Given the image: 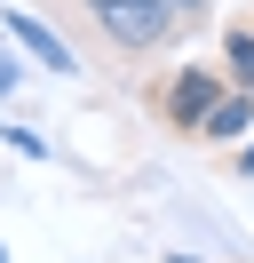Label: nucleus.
I'll list each match as a JSON object with an SVG mask.
<instances>
[{
  "label": "nucleus",
  "mask_w": 254,
  "mask_h": 263,
  "mask_svg": "<svg viewBox=\"0 0 254 263\" xmlns=\"http://www.w3.org/2000/svg\"><path fill=\"white\" fill-rule=\"evenodd\" d=\"M246 128H254V88H222L215 112H206V128H199V144H238Z\"/></svg>",
  "instance_id": "nucleus-4"
},
{
  "label": "nucleus",
  "mask_w": 254,
  "mask_h": 263,
  "mask_svg": "<svg viewBox=\"0 0 254 263\" xmlns=\"http://www.w3.org/2000/svg\"><path fill=\"white\" fill-rule=\"evenodd\" d=\"M175 16H183V24H206V16H215V0H175Z\"/></svg>",
  "instance_id": "nucleus-6"
},
{
  "label": "nucleus",
  "mask_w": 254,
  "mask_h": 263,
  "mask_svg": "<svg viewBox=\"0 0 254 263\" xmlns=\"http://www.w3.org/2000/svg\"><path fill=\"white\" fill-rule=\"evenodd\" d=\"M222 80H230V88H254V8L222 24Z\"/></svg>",
  "instance_id": "nucleus-5"
},
{
  "label": "nucleus",
  "mask_w": 254,
  "mask_h": 263,
  "mask_svg": "<svg viewBox=\"0 0 254 263\" xmlns=\"http://www.w3.org/2000/svg\"><path fill=\"white\" fill-rule=\"evenodd\" d=\"M0 96H16V64H8V56H0Z\"/></svg>",
  "instance_id": "nucleus-7"
},
{
  "label": "nucleus",
  "mask_w": 254,
  "mask_h": 263,
  "mask_svg": "<svg viewBox=\"0 0 254 263\" xmlns=\"http://www.w3.org/2000/svg\"><path fill=\"white\" fill-rule=\"evenodd\" d=\"M238 176H254V136H246V144H238Z\"/></svg>",
  "instance_id": "nucleus-8"
},
{
  "label": "nucleus",
  "mask_w": 254,
  "mask_h": 263,
  "mask_svg": "<svg viewBox=\"0 0 254 263\" xmlns=\"http://www.w3.org/2000/svg\"><path fill=\"white\" fill-rule=\"evenodd\" d=\"M0 32H8L16 48H32V64H40V72H64V80L79 72V48L56 32V24H40L32 8H0Z\"/></svg>",
  "instance_id": "nucleus-3"
},
{
  "label": "nucleus",
  "mask_w": 254,
  "mask_h": 263,
  "mask_svg": "<svg viewBox=\"0 0 254 263\" xmlns=\"http://www.w3.org/2000/svg\"><path fill=\"white\" fill-rule=\"evenodd\" d=\"M0 263H8V247H0Z\"/></svg>",
  "instance_id": "nucleus-9"
},
{
  "label": "nucleus",
  "mask_w": 254,
  "mask_h": 263,
  "mask_svg": "<svg viewBox=\"0 0 254 263\" xmlns=\"http://www.w3.org/2000/svg\"><path fill=\"white\" fill-rule=\"evenodd\" d=\"M56 8H72V16L111 48V64H119V72H135V64H151V56H167L175 32H183L175 0H56Z\"/></svg>",
  "instance_id": "nucleus-1"
},
{
  "label": "nucleus",
  "mask_w": 254,
  "mask_h": 263,
  "mask_svg": "<svg viewBox=\"0 0 254 263\" xmlns=\"http://www.w3.org/2000/svg\"><path fill=\"white\" fill-rule=\"evenodd\" d=\"M222 64H175L167 80L151 88V112H159V128L167 136H183V144H199V128H206V112H215V96H222Z\"/></svg>",
  "instance_id": "nucleus-2"
}]
</instances>
